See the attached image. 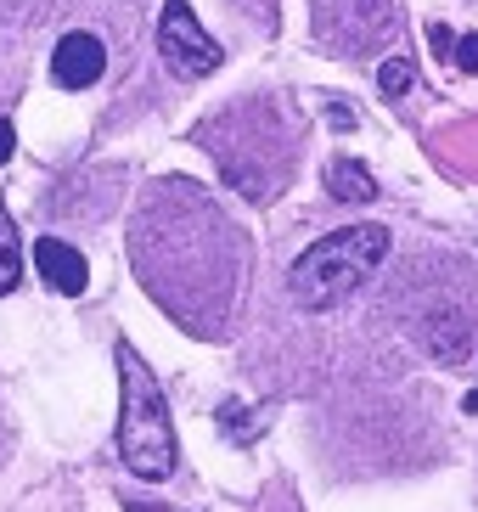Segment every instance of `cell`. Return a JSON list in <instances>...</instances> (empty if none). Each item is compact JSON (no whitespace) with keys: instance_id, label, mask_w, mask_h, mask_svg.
I'll list each match as a JSON object with an SVG mask.
<instances>
[{"instance_id":"1","label":"cell","mask_w":478,"mask_h":512,"mask_svg":"<svg viewBox=\"0 0 478 512\" xmlns=\"http://www.w3.org/2000/svg\"><path fill=\"white\" fill-rule=\"evenodd\" d=\"M135 276L192 338H225L248 282V237L197 181H152L130 231Z\"/></svg>"},{"instance_id":"2","label":"cell","mask_w":478,"mask_h":512,"mask_svg":"<svg viewBox=\"0 0 478 512\" xmlns=\"http://www.w3.org/2000/svg\"><path fill=\"white\" fill-rule=\"evenodd\" d=\"M411 282L405 293L394 299L400 310V327L422 344V355H434L439 366H467V355L478 349V310H473V287H478V271L462 259L456 282H428L422 259L411 265Z\"/></svg>"},{"instance_id":"3","label":"cell","mask_w":478,"mask_h":512,"mask_svg":"<svg viewBox=\"0 0 478 512\" xmlns=\"http://www.w3.org/2000/svg\"><path fill=\"white\" fill-rule=\"evenodd\" d=\"M389 259V226H344L310 242L293 271H287V293L299 299V310H338V304L377 276V265Z\"/></svg>"},{"instance_id":"4","label":"cell","mask_w":478,"mask_h":512,"mask_svg":"<svg viewBox=\"0 0 478 512\" xmlns=\"http://www.w3.org/2000/svg\"><path fill=\"white\" fill-rule=\"evenodd\" d=\"M119 462L135 479L175 473V428H169L164 383L130 344H119Z\"/></svg>"},{"instance_id":"5","label":"cell","mask_w":478,"mask_h":512,"mask_svg":"<svg viewBox=\"0 0 478 512\" xmlns=\"http://www.w3.org/2000/svg\"><path fill=\"white\" fill-rule=\"evenodd\" d=\"M315 23L338 57H366L372 46L394 40V0H321Z\"/></svg>"},{"instance_id":"6","label":"cell","mask_w":478,"mask_h":512,"mask_svg":"<svg viewBox=\"0 0 478 512\" xmlns=\"http://www.w3.org/2000/svg\"><path fill=\"white\" fill-rule=\"evenodd\" d=\"M158 51H164V62L175 68L180 79H203L220 68V46H214L209 34L197 29V17L186 0H169L164 6V23H158Z\"/></svg>"},{"instance_id":"7","label":"cell","mask_w":478,"mask_h":512,"mask_svg":"<svg viewBox=\"0 0 478 512\" xmlns=\"http://www.w3.org/2000/svg\"><path fill=\"white\" fill-rule=\"evenodd\" d=\"M107 74V51L96 34H62L57 51H51V79L62 91H90L96 79Z\"/></svg>"},{"instance_id":"8","label":"cell","mask_w":478,"mask_h":512,"mask_svg":"<svg viewBox=\"0 0 478 512\" xmlns=\"http://www.w3.org/2000/svg\"><path fill=\"white\" fill-rule=\"evenodd\" d=\"M34 265H40V276L57 287V293H85V282H90L85 254L68 248L62 237H40V242H34Z\"/></svg>"},{"instance_id":"9","label":"cell","mask_w":478,"mask_h":512,"mask_svg":"<svg viewBox=\"0 0 478 512\" xmlns=\"http://www.w3.org/2000/svg\"><path fill=\"white\" fill-rule=\"evenodd\" d=\"M327 192H332V197H344V203H372L377 186H372V175H366L355 158H338V164L327 169Z\"/></svg>"},{"instance_id":"10","label":"cell","mask_w":478,"mask_h":512,"mask_svg":"<svg viewBox=\"0 0 478 512\" xmlns=\"http://www.w3.org/2000/svg\"><path fill=\"white\" fill-rule=\"evenodd\" d=\"M17 282H23V242H17L12 214H6V203H0V299H6Z\"/></svg>"},{"instance_id":"11","label":"cell","mask_w":478,"mask_h":512,"mask_svg":"<svg viewBox=\"0 0 478 512\" xmlns=\"http://www.w3.org/2000/svg\"><path fill=\"white\" fill-rule=\"evenodd\" d=\"M377 85L389 96H400L405 85H411V68H405V62H383V68H377Z\"/></svg>"},{"instance_id":"12","label":"cell","mask_w":478,"mask_h":512,"mask_svg":"<svg viewBox=\"0 0 478 512\" xmlns=\"http://www.w3.org/2000/svg\"><path fill=\"white\" fill-rule=\"evenodd\" d=\"M456 62H462L467 74L478 68V34H467V40H462V51H456Z\"/></svg>"},{"instance_id":"13","label":"cell","mask_w":478,"mask_h":512,"mask_svg":"<svg viewBox=\"0 0 478 512\" xmlns=\"http://www.w3.org/2000/svg\"><path fill=\"white\" fill-rule=\"evenodd\" d=\"M12 141H17L12 119H0V164H6V158H12Z\"/></svg>"}]
</instances>
